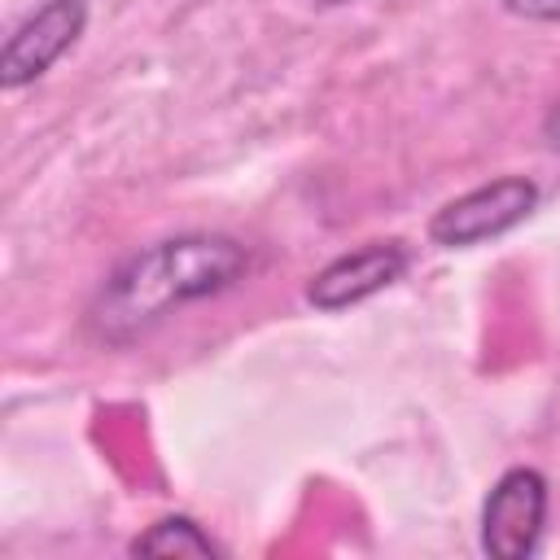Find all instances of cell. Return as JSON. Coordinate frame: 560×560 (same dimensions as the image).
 Returning a JSON list of instances; mask_svg holds the SVG:
<instances>
[{"mask_svg": "<svg viewBox=\"0 0 560 560\" xmlns=\"http://www.w3.org/2000/svg\"><path fill=\"white\" fill-rule=\"evenodd\" d=\"M131 556H223V547L192 516H162L131 538Z\"/></svg>", "mask_w": 560, "mask_h": 560, "instance_id": "cell-6", "label": "cell"}, {"mask_svg": "<svg viewBox=\"0 0 560 560\" xmlns=\"http://www.w3.org/2000/svg\"><path fill=\"white\" fill-rule=\"evenodd\" d=\"M538 206V184L525 175H499L455 201H446L429 219V241L442 249H472L525 223Z\"/></svg>", "mask_w": 560, "mask_h": 560, "instance_id": "cell-2", "label": "cell"}, {"mask_svg": "<svg viewBox=\"0 0 560 560\" xmlns=\"http://www.w3.org/2000/svg\"><path fill=\"white\" fill-rule=\"evenodd\" d=\"M503 9L525 22H560V0H503Z\"/></svg>", "mask_w": 560, "mask_h": 560, "instance_id": "cell-7", "label": "cell"}, {"mask_svg": "<svg viewBox=\"0 0 560 560\" xmlns=\"http://www.w3.org/2000/svg\"><path fill=\"white\" fill-rule=\"evenodd\" d=\"M411 254L402 241H368L341 258H332L328 267H319L306 284V302L315 311H346V306H359L368 302L372 293L389 289L402 280Z\"/></svg>", "mask_w": 560, "mask_h": 560, "instance_id": "cell-5", "label": "cell"}, {"mask_svg": "<svg viewBox=\"0 0 560 560\" xmlns=\"http://www.w3.org/2000/svg\"><path fill=\"white\" fill-rule=\"evenodd\" d=\"M547 525V477L508 468L481 503V551L494 560H529Z\"/></svg>", "mask_w": 560, "mask_h": 560, "instance_id": "cell-3", "label": "cell"}, {"mask_svg": "<svg viewBox=\"0 0 560 560\" xmlns=\"http://www.w3.org/2000/svg\"><path fill=\"white\" fill-rule=\"evenodd\" d=\"M88 26V4L83 0H44L35 13H26L4 48H0V88L18 92L35 79H44L52 70V61H61L79 35Z\"/></svg>", "mask_w": 560, "mask_h": 560, "instance_id": "cell-4", "label": "cell"}, {"mask_svg": "<svg viewBox=\"0 0 560 560\" xmlns=\"http://www.w3.org/2000/svg\"><path fill=\"white\" fill-rule=\"evenodd\" d=\"M315 4H328L332 9V4H354V0H315Z\"/></svg>", "mask_w": 560, "mask_h": 560, "instance_id": "cell-8", "label": "cell"}, {"mask_svg": "<svg viewBox=\"0 0 560 560\" xmlns=\"http://www.w3.org/2000/svg\"><path fill=\"white\" fill-rule=\"evenodd\" d=\"M249 249L223 232H184L127 254L88 306V328L105 346H131L175 306L214 298L245 280Z\"/></svg>", "mask_w": 560, "mask_h": 560, "instance_id": "cell-1", "label": "cell"}]
</instances>
